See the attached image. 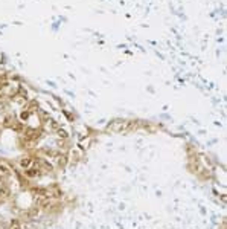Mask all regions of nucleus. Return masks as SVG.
<instances>
[{
	"mask_svg": "<svg viewBox=\"0 0 227 229\" xmlns=\"http://www.w3.org/2000/svg\"><path fill=\"white\" fill-rule=\"evenodd\" d=\"M133 127V122L130 121H123V119H117L114 122H111L108 125V130L114 131V133H122V131H128Z\"/></svg>",
	"mask_w": 227,
	"mask_h": 229,
	"instance_id": "1",
	"label": "nucleus"
},
{
	"mask_svg": "<svg viewBox=\"0 0 227 229\" xmlns=\"http://www.w3.org/2000/svg\"><path fill=\"white\" fill-rule=\"evenodd\" d=\"M20 166L25 170H31L34 166V159H31V157H23V159L20 160Z\"/></svg>",
	"mask_w": 227,
	"mask_h": 229,
	"instance_id": "2",
	"label": "nucleus"
},
{
	"mask_svg": "<svg viewBox=\"0 0 227 229\" xmlns=\"http://www.w3.org/2000/svg\"><path fill=\"white\" fill-rule=\"evenodd\" d=\"M9 196H11V189L6 185L0 183V199H8Z\"/></svg>",
	"mask_w": 227,
	"mask_h": 229,
	"instance_id": "3",
	"label": "nucleus"
},
{
	"mask_svg": "<svg viewBox=\"0 0 227 229\" xmlns=\"http://www.w3.org/2000/svg\"><path fill=\"white\" fill-rule=\"evenodd\" d=\"M38 136V133L35 130H26L25 131V138L26 139H32V138H37Z\"/></svg>",
	"mask_w": 227,
	"mask_h": 229,
	"instance_id": "4",
	"label": "nucleus"
},
{
	"mask_svg": "<svg viewBox=\"0 0 227 229\" xmlns=\"http://www.w3.org/2000/svg\"><path fill=\"white\" fill-rule=\"evenodd\" d=\"M8 173H9L8 166H6L5 164H2V162H0V174H8Z\"/></svg>",
	"mask_w": 227,
	"mask_h": 229,
	"instance_id": "5",
	"label": "nucleus"
},
{
	"mask_svg": "<svg viewBox=\"0 0 227 229\" xmlns=\"http://www.w3.org/2000/svg\"><path fill=\"white\" fill-rule=\"evenodd\" d=\"M5 110H6V104L3 101H0V113H3Z\"/></svg>",
	"mask_w": 227,
	"mask_h": 229,
	"instance_id": "6",
	"label": "nucleus"
},
{
	"mask_svg": "<svg viewBox=\"0 0 227 229\" xmlns=\"http://www.w3.org/2000/svg\"><path fill=\"white\" fill-rule=\"evenodd\" d=\"M58 134H60V136H63V138H67V133H66L64 130H61V128H58Z\"/></svg>",
	"mask_w": 227,
	"mask_h": 229,
	"instance_id": "7",
	"label": "nucleus"
},
{
	"mask_svg": "<svg viewBox=\"0 0 227 229\" xmlns=\"http://www.w3.org/2000/svg\"><path fill=\"white\" fill-rule=\"evenodd\" d=\"M11 228H14V229H19V222H17V220H14V222L11 223Z\"/></svg>",
	"mask_w": 227,
	"mask_h": 229,
	"instance_id": "8",
	"label": "nucleus"
},
{
	"mask_svg": "<svg viewBox=\"0 0 227 229\" xmlns=\"http://www.w3.org/2000/svg\"><path fill=\"white\" fill-rule=\"evenodd\" d=\"M0 180H2V174H0Z\"/></svg>",
	"mask_w": 227,
	"mask_h": 229,
	"instance_id": "9",
	"label": "nucleus"
}]
</instances>
